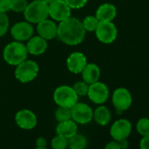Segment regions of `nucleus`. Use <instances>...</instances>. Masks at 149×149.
<instances>
[{
	"label": "nucleus",
	"mask_w": 149,
	"mask_h": 149,
	"mask_svg": "<svg viewBox=\"0 0 149 149\" xmlns=\"http://www.w3.org/2000/svg\"><path fill=\"white\" fill-rule=\"evenodd\" d=\"M112 104L118 112L121 113L129 109L133 103V97L129 90L125 87L117 88L112 93Z\"/></svg>",
	"instance_id": "nucleus-10"
},
{
	"label": "nucleus",
	"mask_w": 149,
	"mask_h": 149,
	"mask_svg": "<svg viewBox=\"0 0 149 149\" xmlns=\"http://www.w3.org/2000/svg\"><path fill=\"white\" fill-rule=\"evenodd\" d=\"M89 86L90 85L88 83H86L83 80H81V81L76 82L72 86V87H73L74 91L76 92V93L78 95V97H83V96H87Z\"/></svg>",
	"instance_id": "nucleus-25"
},
{
	"label": "nucleus",
	"mask_w": 149,
	"mask_h": 149,
	"mask_svg": "<svg viewBox=\"0 0 149 149\" xmlns=\"http://www.w3.org/2000/svg\"><path fill=\"white\" fill-rule=\"evenodd\" d=\"M24 13L25 19L31 24H38L39 22L49 17L48 3L42 0H33L28 3Z\"/></svg>",
	"instance_id": "nucleus-3"
},
{
	"label": "nucleus",
	"mask_w": 149,
	"mask_h": 149,
	"mask_svg": "<svg viewBox=\"0 0 149 149\" xmlns=\"http://www.w3.org/2000/svg\"><path fill=\"white\" fill-rule=\"evenodd\" d=\"M25 46L29 54L33 56H40L47 51V40L39 35L32 36L27 40Z\"/></svg>",
	"instance_id": "nucleus-16"
},
{
	"label": "nucleus",
	"mask_w": 149,
	"mask_h": 149,
	"mask_svg": "<svg viewBox=\"0 0 149 149\" xmlns=\"http://www.w3.org/2000/svg\"><path fill=\"white\" fill-rule=\"evenodd\" d=\"M106 149H120V146L118 141L113 140L112 141H110L106 146H105Z\"/></svg>",
	"instance_id": "nucleus-33"
},
{
	"label": "nucleus",
	"mask_w": 149,
	"mask_h": 149,
	"mask_svg": "<svg viewBox=\"0 0 149 149\" xmlns=\"http://www.w3.org/2000/svg\"><path fill=\"white\" fill-rule=\"evenodd\" d=\"M119 146H120V148H127L129 147V144H128V141H127V139L126 140H122V141H119Z\"/></svg>",
	"instance_id": "nucleus-34"
},
{
	"label": "nucleus",
	"mask_w": 149,
	"mask_h": 149,
	"mask_svg": "<svg viewBox=\"0 0 149 149\" xmlns=\"http://www.w3.org/2000/svg\"><path fill=\"white\" fill-rule=\"evenodd\" d=\"M109 95L110 92L108 86L99 80L89 86L87 96L90 101L97 105H102L105 103L109 98Z\"/></svg>",
	"instance_id": "nucleus-9"
},
{
	"label": "nucleus",
	"mask_w": 149,
	"mask_h": 149,
	"mask_svg": "<svg viewBox=\"0 0 149 149\" xmlns=\"http://www.w3.org/2000/svg\"><path fill=\"white\" fill-rule=\"evenodd\" d=\"M56 134L61 135L68 140L73 135L78 133V124L74 121L72 119L61 122H58V125L55 128Z\"/></svg>",
	"instance_id": "nucleus-17"
},
{
	"label": "nucleus",
	"mask_w": 149,
	"mask_h": 149,
	"mask_svg": "<svg viewBox=\"0 0 149 149\" xmlns=\"http://www.w3.org/2000/svg\"><path fill=\"white\" fill-rule=\"evenodd\" d=\"M68 70L74 74H81L82 71L84 69L88 64L86 56L80 52H75L68 55L67 61Z\"/></svg>",
	"instance_id": "nucleus-14"
},
{
	"label": "nucleus",
	"mask_w": 149,
	"mask_h": 149,
	"mask_svg": "<svg viewBox=\"0 0 149 149\" xmlns=\"http://www.w3.org/2000/svg\"><path fill=\"white\" fill-rule=\"evenodd\" d=\"M11 35L14 40L24 42L27 41L33 36L34 29L31 23L25 21H20L16 23L11 28Z\"/></svg>",
	"instance_id": "nucleus-11"
},
{
	"label": "nucleus",
	"mask_w": 149,
	"mask_h": 149,
	"mask_svg": "<svg viewBox=\"0 0 149 149\" xmlns=\"http://www.w3.org/2000/svg\"><path fill=\"white\" fill-rule=\"evenodd\" d=\"M82 24L86 31L95 32V31L99 24V20L97 19V17L96 16L89 15L83 18V20L82 21Z\"/></svg>",
	"instance_id": "nucleus-22"
},
{
	"label": "nucleus",
	"mask_w": 149,
	"mask_h": 149,
	"mask_svg": "<svg viewBox=\"0 0 149 149\" xmlns=\"http://www.w3.org/2000/svg\"><path fill=\"white\" fill-rule=\"evenodd\" d=\"M37 24V32L38 35L42 37L43 38L48 40H52L56 38L57 37V24L53 19L46 18L40 22H39Z\"/></svg>",
	"instance_id": "nucleus-15"
},
{
	"label": "nucleus",
	"mask_w": 149,
	"mask_h": 149,
	"mask_svg": "<svg viewBox=\"0 0 149 149\" xmlns=\"http://www.w3.org/2000/svg\"><path fill=\"white\" fill-rule=\"evenodd\" d=\"M72 9L64 0H54L48 3V15L55 22H61L71 17Z\"/></svg>",
	"instance_id": "nucleus-8"
},
{
	"label": "nucleus",
	"mask_w": 149,
	"mask_h": 149,
	"mask_svg": "<svg viewBox=\"0 0 149 149\" xmlns=\"http://www.w3.org/2000/svg\"><path fill=\"white\" fill-rule=\"evenodd\" d=\"M93 120L100 126H106L112 120V113L105 106H99L93 111Z\"/></svg>",
	"instance_id": "nucleus-20"
},
{
	"label": "nucleus",
	"mask_w": 149,
	"mask_h": 149,
	"mask_svg": "<svg viewBox=\"0 0 149 149\" xmlns=\"http://www.w3.org/2000/svg\"><path fill=\"white\" fill-rule=\"evenodd\" d=\"M35 146L39 149H45L47 147V141L44 137H39L35 141Z\"/></svg>",
	"instance_id": "nucleus-31"
},
{
	"label": "nucleus",
	"mask_w": 149,
	"mask_h": 149,
	"mask_svg": "<svg viewBox=\"0 0 149 149\" xmlns=\"http://www.w3.org/2000/svg\"><path fill=\"white\" fill-rule=\"evenodd\" d=\"M86 31L84 30L82 21L74 17L59 22L57 25V38L62 43L75 46L78 45L85 38Z\"/></svg>",
	"instance_id": "nucleus-1"
},
{
	"label": "nucleus",
	"mask_w": 149,
	"mask_h": 149,
	"mask_svg": "<svg viewBox=\"0 0 149 149\" xmlns=\"http://www.w3.org/2000/svg\"><path fill=\"white\" fill-rule=\"evenodd\" d=\"M140 146H141V148L149 149V134L142 137Z\"/></svg>",
	"instance_id": "nucleus-32"
},
{
	"label": "nucleus",
	"mask_w": 149,
	"mask_h": 149,
	"mask_svg": "<svg viewBox=\"0 0 149 149\" xmlns=\"http://www.w3.org/2000/svg\"><path fill=\"white\" fill-rule=\"evenodd\" d=\"M28 4L26 0H11V10H13L18 13H23Z\"/></svg>",
	"instance_id": "nucleus-27"
},
{
	"label": "nucleus",
	"mask_w": 149,
	"mask_h": 149,
	"mask_svg": "<svg viewBox=\"0 0 149 149\" xmlns=\"http://www.w3.org/2000/svg\"><path fill=\"white\" fill-rule=\"evenodd\" d=\"M81 74L83 80L90 85L99 80L101 76V71L97 65L94 63H88L84 69L82 71Z\"/></svg>",
	"instance_id": "nucleus-19"
},
{
	"label": "nucleus",
	"mask_w": 149,
	"mask_h": 149,
	"mask_svg": "<svg viewBox=\"0 0 149 149\" xmlns=\"http://www.w3.org/2000/svg\"><path fill=\"white\" fill-rule=\"evenodd\" d=\"M42 1L46 2L47 3H52L53 1H54V0H42Z\"/></svg>",
	"instance_id": "nucleus-35"
},
{
	"label": "nucleus",
	"mask_w": 149,
	"mask_h": 149,
	"mask_svg": "<svg viewBox=\"0 0 149 149\" xmlns=\"http://www.w3.org/2000/svg\"><path fill=\"white\" fill-rule=\"evenodd\" d=\"M64 1L72 10L73 9L78 10L83 8L88 3V0H64Z\"/></svg>",
	"instance_id": "nucleus-29"
},
{
	"label": "nucleus",
	"mask_w": 149,
	"mask_h": 149,
	"mask_svg": "<svg viewBox=\"0 0 149 149\" xmlns=\"http://www.w3.org/2000/svg\"><path fill=\"white\" fill-rule=\"evenodd\" d=\"M54 103L58 107H64L71 108L76 102H78V95L74 91L73 87L68 85L58 86L53 94Z\"/></svg>",
	"instance_id": "nucleus-5"
},
{
	"label": "nucleus",
	"mask_w": 149,
	"mask_h": 149,
	"mask_svg": "<svg viewBox=\"0 0 149 149\" xmlns=\"http://www.w3.org/2000/svg\"><path fill=\"white\" fill-rule=\"evenodd\" d=\"M71 116L78 125H86L93 120V110L88 104L78 101L71 107Z\"/></svg>",
	"instance_id": "nucleus-7"
},
{
	"label": "nucleus",
	"mask_w": 149,
	"mask_h": 149,
	"mask_svg": "<svg viewBox=\"0 0 149 149\" xmlns=\"http://www.w3.org/2000/svg\"><path fill=\"white\" fill-rule=\"evenodd\" d=\"M132 124L126 119H120L116 120L111 127L110 134L115 141L126 140L129 137L132 132Z\"/></svg>",
	"instance_id": "nucleus-12"
},
{
	"label": "nucleus",
	"mask_w": 149,
	"mask_h": 149,
	"mask_svg": "<svg viewBox=\"0 0 149 149\" xmlns=\"http://www.w3.org/2000/svg\"><path fill=\"white\" fill-rule=\"evenodd\" d=\"M95 16L99 21H112L117 16V8L110 3H105L97 9Z\"/></svg>",
	"instance_id": "nucleus-18"
},
{
	"label": "nucleus",
	"mask_w": 149,
	"mask_h": 149,
	"mask_svg": "<svg viewBox=\"0 0 149 149\" xmlns=\"http://www.w3.org/2000/svg\"><path fill=\"white\" fill-rule=\"evenodd\" d=\"M97 39L103 44H112L118 37V29L112 21H99L95 31Z\"/></svg>",
	"instance_id": "nucleus-6"
},
{
	"label": "nucleus",
	"mask_w": 149,
	"mask_h": 149,
	"mask_svg": "<svg viewBox=\"0 0 149 149\" xmlns=\"http://www.w3.org/2000/svg\"><path fill=\"white\" fill-rule=\"evenodd\" d=\"M40 72V67L34 60L25 59L15 67L14 75L18 81L26 84L34 80Z\"/></svg>",
	"instance_id": "nucleus-4"
},
{
	"label": "nucleus",
	"mask_w": 149,
	"mask_h": 149,
	"mask_svg": "<svg viewBox=\"0 0 149 149\" xmlns=\"http://www.w3.org/2000/svg\"><path fill=\"white\" fill-rule=\"evenodd\" d=\"M54 118L58 122L68 120L72 119L71 116V108L64 107H58L54 113Z\"/></svg>",
	"instance_id": "nucleus-23"
},
{
	"label": "nucleus",
	"mask_w": 149,
	"mask_h": 149,
	"mask_svg": "<svg viewBox=\"0 0 149 149\" xmlns=\"http://www.w3.org/2000/svg\"><path fill=\"white\" fill-rule=\"evenodd\" d=\"M26 46L23 42L14 40L5 45L3 51V58L4 61L10 65L16 66L28 57Z\"/></svg>",
	"instance_id": "nucleus-2"
},
{
	"label": "nucleus",
	"mask_w": 149,
	"mask_h": 149,
	"mask_svg": "<svg viewBox=\"0 0 149 149\" xmlns=\"http://www.w3.org/2000/svg\"><path fill=\"white\" fill-rule=\"evenodd\" d=\"M136 129L138 131V133L144 136L149 134V118H142L141 120H139L137 126H136Z\"/></svg>",
	"instance_id": "nucleus-26"
},
{
	"label": "nucleus",
	"mask_w": 149,
	"mask_h": 149,
	"mask_svg": "<svg viewBox=\"0 0 149 149\" xmlns=\"http://www.w3.org/2000/svg\"><path fill=\"white\" fill-rule=\"evenodd\" d=\"M11 0H0V13H6L11 10Z\"/></svg>",
	"instance_id": "nucleus-30"
},
{
	"label": "nucleus",
	"mask_w": 149,
	"mask_h": 149,
	"mask_svg": "<svg viewBox=\"0 0 149 149\" xmlns=\"http://www.w3.org/2000/svg\"><path fill=\"white\" fill-rule=\"evenodd\" d=\"M10 26V20L6 13H0V38L4 37Z\"/></svg>",
	"instance_id": "nucleus-28"
},
{
	"label": "nucleus",
	"mask_w": 149,
	"mask_h": 149,
	"mask_svg": "<svg viewBox=\"0 0 149 149\" xmlns=\"http://www.w3.org/2000/svg\"><path fill=\"white\" fill-rule=\"evenodd\" d=\"M15 122L17 126L23 130H32L38 123L36 114L29 109H22L15 114Z\"/></svg>",
	"instance_id": "nucleus-13"
},
{
	"label": "nucleus",
	"mask_w": 149,
	"mask_h": 149,
	"mask_svg": "<svg viewBox=\"0 0 149 149\" xmlns=\"http://www.w3.org/2000/svg\"><path fill=\"white\" fill-rule=\"evenodd\" d=\"M87 145V138L82 134L77 133L68 139V148L70 149H84Z\"/></svg>",
	"instance_id": "nucleus-21"
},
{
	"label": "nucleus",
	"mask_w": 149,
	"mask_h": 149,
	"mask_svg": "<svg viewBox=\"0 0 149 149\" xmlns=\"http://www.w3.org/2000/svg\"><path fill=\"white\" fill-rule=\"evenodd\" d=\"M51 147L54 149H66L68 148V140L61 135L56 134L51 141Z\"/></svg>",
	"instance_id": "nucleus-24"
}]
</instances>
